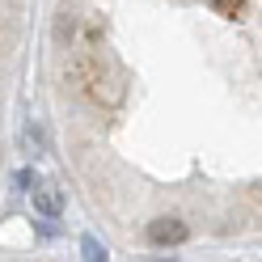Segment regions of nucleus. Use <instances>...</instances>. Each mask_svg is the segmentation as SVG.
Returning a JSON list of instances; mask_svg holds the SVG:
<instances>
[{"instance_id":"1","label":"nucleus","mask_w":262,"mask_h":262,"mask_svg":"<svg viewBox=\"0 0 262 262\" xmlns=\"http://www.w3.org/2000/svg\"><path fill=\"white\" fill-rule=\"evenodd\" d=\"M186 237H190V228L178 220V216H161V220L148 224V241L152 245H182Z\"/></svg>"},{"instance_id":"4","label":"nucleus","mask_w":262,"mask_h":262,"mask_svg":"<svg viewBox=\"0 0 262 262\" xmlns=\"http://www.w3.org/2000/svg\"><path fill=\"white\" fill-rule=\"evenodd\" d=\"M72 30H76L72 13H63V17H59V26H55V38H59V42H68V38H72Z\"/></svg>"},{"instance_id":"3","label":"nucleus","mask_w":262,"mask_h":262,"mask_svg":"<svg viewBox=\"0 0 262 262\" xmlns=\"http://www.w3.org/2000/svg\"><path fill=\"white\" fill-rule=\"evenodd\" d=\"M211 9H216L220 17H241V9H245V0H211Z\"/></svg>"},{"instance_id":"2","label":"nucleus","mask_w":262,"mask_h":262,"mask_svg":"<svg viewBox=\"0 0 262 262\" xmlns=\"http://www.w3.org/2000/svg\"><path fill=\"white\" fill-rule=\"evenodd\" d=\"M30 203H34V211H38V216L55 220L59 211H63V194H59L51 182H34V186H30Z\"/></svg>"}]
</instances>
